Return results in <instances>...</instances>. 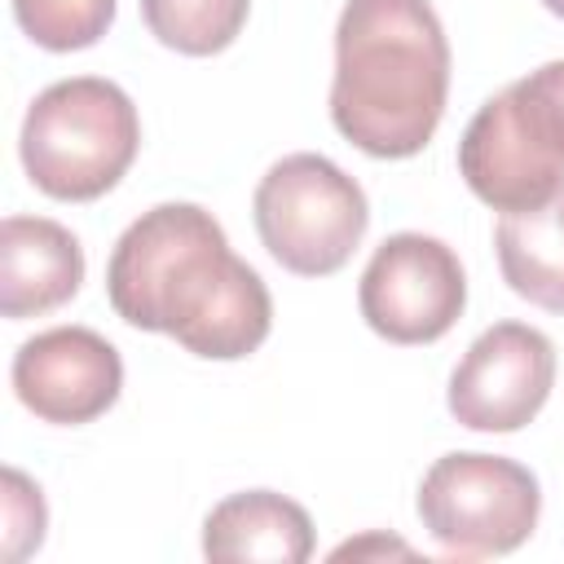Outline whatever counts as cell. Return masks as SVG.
Returning <instances> with one entry per match:
<instances>
[{
  "instance_id": "obj_11",
  "label": "cell",
  "mask_w": 564,
  "mask_h": 564,
  "mask_svg": "<svg viewBox=\"0 0 564 564\" xmlns=\"http://www.w3.org/2000/svg\"><path fill=\"white\" fill-rule=\"evenodd\" d=\"M203 555L225 564L238 560L304 564L313 555V520L295 498L273 489L229 494L203 520Z\"/></svg>"
},
{
  "instance_id": "obj_5",
  "label": "cell",
  "mask_w": 564,
  "mask_h": 564,
  "mask_svg": "<svg viewBox=\"0 0 564 564\" xmlns=\"http://www.w3.org/2000/svg\"><path fill=\"white\" fill-rule=\"evenodd\" d=\"M458 172L494 212H529L564 189V115L533 75L471 115L458 141Z\"/></svg>"
},
{
  "instance_id": "obj_12",
  "label": "cell",
  "mask_w": 564,
  "mask_h": 564,
  "mask_svg": "<svg viewBox=\"0 0 564 564\" xmlns=\"http://www.w3.org/2000/svg\"><path fill=\"white\" fill-rule=\"evenodd\" d=\"M502 282L546 308L564 313V189L529 212H502L494 229Z\"/></svg>"
},
{
  "instance_id": "obj_8",
  "label": "cell",
  "mask_w": 564,
  "mask_h": 564,
  "mask_svg": "<svg viewBox=\"0 0 564 564\" xmlns=\"http://www.w3.org/2000/svg\"><path fill=\"white\" fill-rule=\"evenodd\" d=\"M555 383V344L529 322H494L449 375V414L471 432H520Z\"/></svg>"
},
{
  "instance_id": "obj_4",
  "label": "cell",
  "mask_w": 564,
  "mask_h": 564,
  "mask_svg": "<svg viewBox=\"0 0 564 564\" xmlns=\"http://www.w3.org/2000/svg\"><path fill=\"white\" fill-rule=\"evenodd\" d=\"M251 212L264 251L300 278L339 273L370 225L361 185L339 163L308 150L278 159L260 176Z\"/></svg>"
},
{
  "instance_id": "obj_7",
  "label": "cell",
  "mask_w": 564,
  "mask_h": 564,
  "mask_svg": "<svg viewBox=\"0 0 564 564\" xmlns=\"http://www.w3.org/2000/svg\"><path fill=\"white\" fill-rule=\"evenodd\" d=\"M357 304L366 326L388 344H432L463 317L467 273L449 242L405 229L375 247Z\"/></svg>"
},
{
  "instance_id": "obj_17",
  "label": "cell",
  "mask_w": 564,
  "mask_h": 564,
  "mask_svg": "<svg viewBox=\"0 0 564 564\" xmlns=\"http://www.w3.org/2000/svg\"><path fill=\"white\" fill-rule=\"evenodd\" d=\"M542 4H546V9L555 13V18H564V0H542Z\"/></svg>"
},
{
  "instance_id": "obj_9",
  "label": "cell",
  "mask_w": 564,
  "mask_h": 564,
  "mask_svg": "<svg viewBox=\"0 0 564 564\" xmlns=\"http://www.w3.org/2000/svg\"><path fill=\"white\" fill-rule=\"evenodd\" d=\"M119 388L123 361L115 344L88 326L40 330L13 352V392L44 423H93L119 401Z\"/></svg>"
},
{
  "instance_id": "obj_16",
  "label": "cell",
  "mask_w": 564,
  "mask_h": 564,
  "mask_svg": "<svg viewBox=\"0 0 564 564\" xmlns=\"http://www.w3.org/2000/svg\"><path fill=\"white\" fill-rule=\"evenodd\" d=\"M533 75V84L560 106V115H564V57L560 62H546V66H538V70H529Z\"/></svg>"
},
{
  "instance_id": "obj_3",
  "label": "cell",
  "mask_w": 564,
  "mask_h": 564,
  "mask_svg": "<svg viewBox=\"0 0 564 564\" xmlns=\"http://www.w3.org/2000/svg\"><path fill=\"white\" fill-rule=\"evenodd\" d=\"M141 150V119L132 97L101 79L75 75L48 84L18 137L22 167L35 189L62 203H93L119 185Z\"/></svg>"
},
{
  "instance_id": "obj_1",
  "label": "cell",
  "mask_w": 564,
  "mask_h": 564,
  "mask_svg": "<svg viewBox=\"0 0 564 564\" xmlns=\"http://www.w3.org/2000/svg\"><path fill=\"white\" fill-rule=\"evenodd\" d=\"M106 295L137 330L172 335L207 361H238L269 339L273 300L264 278L229 251V238L198 203H159L115 242Z\"/></svg>"
},
{
  "instance_id": "obj_6",
  "label": "cell",
  "mask_w": 564,
  "mask_h": 564,
  "mask_svg": "<svg viewBox=\"0 0 564 564\" xmlns=\"http://www.w3.org/2000/svg\"><path fill=\"white\" fill-rule=\"evenodd\" d=\"M538 476L502 454L458 449L436 458L419 480V520L449 555H507L538 529Z\"/></svg>"
},
{
  "instance_id": "obj_15",
  "label": "cell",
  "mask_w": 564,
  "mask_h": 564,
  "mask_svg": "<svg viewBox=\"0 0 564 564\" xmlns=\"http://www.w3.org/2000/svg\"><path fill=\"white\" fill-rule=\"evenodd\" d=\"M44 498L40 485H31L18 467L4 471V560H22L44 542Z\"/></svg>"
},
{
  "instance_id": "obj_14",
  "label": "cell",
  "mask_w": 564,
  "mask_h": 564,
  "mask_svg": "<svg viewBox=\"0 0 564 564\" xmlns=\"http://www.w3.org/2000/svg\"><path fill=\"white\" fill-rule=\"evenodd\" d=\"M115 4L119 0H13V18L40 48L75 53L110 31Z\"/></svg>"
},
{
  "instance_id": "obj_13",
  "label": "cell",
  "mask_w": 564,
  "mask_h": 564,
  "mask_svg": "<svg viewBox=\"0 0 564 564\" xmlns=\"http://www.w3.org/2000/svg\"><path fill=\"white\" fill-rule=\"evenodd\" d=\"M251 0H141L150 35L185 57H212L229 48L247 22Z\"/></svg>"
},
{
  "instance_id": "obj_10",
  "label": "cell",
  "mask_w": 564,
  "mask_h": 564,
  "mask_svg": "<svg viewBox=\"0 0 564 564\" xmlns=\"http://www.w3.org/2000/svg\"><path fill=\"white\" fill-rule=\"evenodd\" d=\"M84 282L79 238L48 216H4L0 225V313L40 317Z\"/></svg>"
},
{
  "instance_id": "obj_2",
  "label": "cell",
  "mask_w": 564,
  "mask_h": 564,
  "mask_svg": "<svg viewBox=\"0 0 564 564\" xmlns=\"http://www.w3.org/2000/svg\"><path fill=\"white\" fill-rule=\"evenodd\" d=\"M449 97V40L432 0H348L335 22L330 119L370 159L419 154Z\"/></svg>"
}]
</instances>
